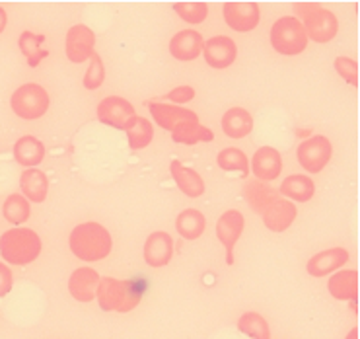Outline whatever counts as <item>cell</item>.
I'll use <instances>...</instances> for the list:
<instances>
[{
	"label": "cell",
	"instance_id": "38",
	"mask_svg": "<svg viewBox=\"0 0 360 339\" xmlns=\"http://www.w3.org/2000/svg\"><path fill=\"white\" fill-rule=\"evenodd\" d=\"M12 283H14V275L10 271V267L0 262V298H4L12 290Z\"/></svg>",
	"mask_w": 360,
	"mask_h": 339
},
{
	"label": "cell",
	"instance_id": "32",
	"mask_svg": "<svg viewBox=\"0 0 360 339\" xmlns=\"http://www.w3.org/2000/svg\"><path fill=\"white\" fill-rule=\"evenodd\" d=\"M217 162L222 170H226V172H240L243 178L250 174V160H248V156L240 148H234V146L220 151L217 156Z\"/></svg>",
	"mask_w": 360,
	"mask_h": 339
},
{
	"label": "cell",
	"instance_id": "31",
	"mask_svg": "<svg viewBox=\"0 0 360 339\" xmlns=\"http://www.w3.org/2000/svg\"><path fill=\"white\" fill-rule=\"evenodd\" d=\"M238 330L252 339H271V328L267 320L257 312H245L238 320Z\"/></svg>",
	"mask_w": 360,
	"mask_h": 339
},
{
	"label": "cell",
	"instance_id": "40",
	"mask_svg": "<svg viewBox=\"0 0 360 339\" xmlns=\"http://www.w3.org/2000/svg\"><path fill=\"white\" fill-rule=\"evenodd\" d=\"M347 339H359V328H352V330L349 331Z\"/></svg>",
	"mask_w": 360,
	"mask_h": 339
},
{
	"label": "cell",
	"instance_id": "19",
	"mask_svg": "<svg viewBox=\"0 0 360 339\" xmlns=\"http://www.w3.org/2000/svg\"><path fill=\"white\" fill-rule=\"evenodd\" d=\"M296 205L288 199H276L273 203L269 205L267 211L263 212V222L269 230L273 232H285L294 221H296Z\"/></svg>",
	"mask_w": 360,
	"mask_h": 339
},
{
	"label": "cell",
	"instance_id": "28",
	"mask_svg": "<svg viewBox=\"0 0 360 339\" xmlns=\"http://www.w3.org/2000/svg\"><path fill=\"white\" fill-rule=\"evenodd\" d=\"M172 139L174 143L181 144H197V143H212L214 141V133L207 129L205 125H201L199 121H187L184 125L172 133Z\"/></svg>",
	"mask_w": 360,
	"mask_h": 339
},
{
	"label": "cell",
	"instance_id": "15",
	"mask_svg": "<svg viewBox=\"0 0 360 339\" xmlns=\"http://www.w3.org/2000/svg\"><path fill=\"white\" fill-rule=\"evenodd\" d=\"M252 172L261 181H273L283 172V158L281 153L273 146H261L255 151L252 160Z\"/></svg>",
	"mask_w": 360,
	"mask_h": 339
},
{
	"label": "cell",
	"instance_id": "13",
	"mask_svg": "<svg viewBox=\"0 0 360 339\" xmlns=\"http://www.w3.org/2000/svg\"><path fill=\"white\" fill-rule=\"evenodd\" d=\"M148 108H150L152 119L158 123L160 127L166 129L169 133H174L179 125H184L187 121H199L195 111L181 108V105H168V103L150 102Z\"/></svg>",
	"mask_w": 360,
	"mask_h": 339
},
{
	"label": "cell",
	"instance_id": "25",
	"mask_svg": "<svg viewBox=\"0 0 360 339\" xmlns=\"http://www.w3.org/2000/svg\"><path fill=\"white\" fill-rule=\"evenodd\" d=\"M243 197H245V201H248V205L252 207L253 211L263 215V212L267 211L269 205L278 199V191L273 189L269 184H263V181L255 179V181H248L243 186Z\"/></svg>",
	"mask_w": 360,
	"mask_h": 339
},
{
	"label": "cell",
	"instance_id": "21",
	"mask_svg": "<svg viewBox=\"0 0 360 339\" xmlns=\"http://www.w3.org/2000/svg\"><path fill=\"white\" fill-rule=\"evenodd\" d=\"M327 288L331 297L337 300H356L359 298V271L356 269H343L335 271L329 277Z\"/></svg>",
	"mask_w": 360,
	"mask_h": 339
},
{
	"label": "cell",
	"instance_id": "36",
	"mask_svg": "<svg viewBox=\"0 0 360 339\" xmlns=\"http://www.w3.org/2000/svg\"><path fill=\"white\" fill-rule=\"evenodd\" d=\"M335 70L352 86L359 88V63L351 57H337Z\"/></svg>",
	"mask_w": 360,
	"mask_h": 339
},
{
	"label": "cell",
	"instance_id": "6",
	"mask_svg": "<svg viewBox=\"0 0 360 339\" xmlns=\"http://www.w3.org/2000/svg\"><path fill=\"white\" fill-rule=\"evenodd\" d=\"M10 105L18 117L34 121L49 110V94L39 84H24L12 94Z\"/></svg>",
	"mask_w": 360,
	"mask_h": 339
},
{
	"label": "cell",
	"instance_id": "11",
	"mask_svg": "<svg viewBox=\"0 0 360 339\" xmlns=\"http://www.w3.org/2000/svg\"><path fill=\"white\" fill-rule=\"evenodd\" d=\"M96 35L84 24H76L68 30L67 34V57L70 63L80 65L94 55Z\"/></svg>",
	"mask_w": 360,
	"mask_h": 339
},
{
	"label": "cell",
	"instance_id": "37",
	"mask_svg": "<svg viewBox=\"0 0 360 339\" xmlns=\"http://www.w3.org/2000/svg\"><path fill=\"white\" fill-rule=\"evenodd\" d=\"M193 98H195V90H193L191 86H177V88H174V90L166 96V100L176 103H189Z\"/></svg>",
	"mask_w": 360,
	"mask_h": 339
},
{
	"label": "cell",
	"instance_id": "22",
	"mask_svg": "<svg viewBox=\"0 0 360 339\" xmlns=\"http://www.w3.org/2000/svg\"><path fill=\"white\" fill-rule=\"evenodd\" d=\"M14 158L24 168H35L45 158V144L32 135L22 136L14 144Z\"/></svg>",
	"mask_w": 360,
	"mask_h": 339
},
{
	"label": "cell",
	"instance_id": "30",
	"mask_svg": "<svg viewBox=\"0 0 360 339\" xmlns=\"http://www.w3.org/2000/svg\"><path fill=\"white\" fill-rule=\"evenodd\" d=\"M43 41H45V35H37L34 32H24L20 35L18 45H20V51L24 53V57L27 59L30 67H39V63L49 55L43 49Z\"/></svg>",
	"mask_w": 360,
	"mask_h": 339
},
{
	"label": "cell",
	"instance_id": "27",
	"mask_svg": "<svg viewBox=\"0 0 360 339\" xmlns=\"http://www.w3.org/2000/svg\"><path fill=\"white\" fill-rule=\"evenodd\" d=\"M207 226V221L202 217L201 211L197 209H185L184 212H179L176 219V230L179 232V236L185 240H197L202 236Z\"/></svg>",
	"mask_w": 360,
	"mask_h": 339
},
{
	"label": "cell",
	"instance_id": "10",
	"mask_svg": "<svg viewBox=\"0 0 360 339\" xmlns=\"http://www.w3.org/2000/svg\"><path fill=\"white\" fill-rule=\"evenodd\" d=\"M245 226V219L240 211L230 209L226 211L217 222V236L222 242V246L226 248V263L232 265L234 263V246L236 242L240 240Z\"/></svg>",
	"mask_w": 360,
	"mask_h": 339
},
{
	"label": "cell",
	"instance_id": "2",
	"mask_svg": "<svg viewBox=\"0 0 360 339\" xmlns=\"http://www.w3.org/2000/svg\"><path fill=\"white\" fill-rule=\"evenodd\" d=\"M96 298L100 302L101 310L125 314L139 306L141 298H143V288L134 281L103 277L100 279V285L96 290Z\"/></svg>",
	"mask_w": 360,
	"mask_h": 339
},
{
	"label": "cell",
	"instance_id": "9",
	"mask_svg": "<svg viewBox=\"0 0 360 339\" xmlns=\"http://www.w3.org/2000/svg\"><path fill=\"white\" fill-rule=\"evenodd\" d=\"M228 27L245 34L259 26L261 10L255 2H226L222 8Z\"/></svg>",
	"mask_w": 360,
	"mask_h": 339
},
{
	"label": "cell",
	"instance_id": "33",
	"mask_svg": "<svg viewBox=\"0 0 360 339\" xmlns=\"http://www.w3.org/2000/svg\"><path fill=\"white\" fill-rule=\"evenodd\" d=\"M2 212H4V219L8 222H12V224H22V222H25L30 219L32 209H30V201H27L24 196L12 193V196L4 201Z\"/></svg>",
	"mask_w": 360,
	"mask_h": 339
},
{
	"label": "cell",
	"instance_id": "24",
	"mask_svg": "<svg viewBox=\"0 0 360 339\" xmlns=\"http://www.w3.org/2000/svg\"><path fill=\"white\" fill-rule=\"evenodd\" d=\"M222 131L230 139H243L253 131L252 113L243 108H230L222 115Z\"/></svg>",
	"mask_w": 360,
	"mask_h": 339
},
{
	"label": "cell",
	"instance_id": "26",
	"mask_svg": "<svg viewBox=\"0 0 360 339\" xmlns=\"http://www.w3.org/2000/svg\"><path fill=\"white\" fill-rule=\"evenodd\" d=\"M278 193H283L288 199H294V201H310L314 193H316V186L308 176L304 174H294V176H288V178L281 184L278 187Z\"/></svg>",
	"mask_w": 360,
	"mask_h": 339
},
{
	"label": "cell",
	"instance_id": "23",
	"mask_svg": "<svg viewBox=\"0 0 360 339\" xmlns=\"http://www.w3.org/2000/svg\"><path fill=\"white\" fill-rule=\"evenodd\" d=\"M20 187H22V193L27 201L43 203L47 199V191H49V179L39 168H27L24 170V174L20 178Z\"/></svg>",
	"mask_w": 360,
	"mask_h": 339
},
{
	"label": "cell",
	"instance_id": "16",
	"mask_svg": "<svg viewBox=\"0 0 360 339\" xmlns=\"http://www.w3.org/2000/svg\"><path fill=\"white\" fill-rule=\"evenodd\" d=\"M100 279L101 277L98 275V271L92 267H78L68 279V290L78 302H92L96 298Z\"/></svg>",
	"mask_w": 360,
	"mask_h": 339
},
{
	"label": "cell",
	"instance_id": "29",
	"mask_svg": "<svg viewBox=\"0 0 360 339\" xmlns=\"http://www.w3.org/2000/svg\"><path fill=\"white\" fill-rule=\"evenodd\" d=\"M125 131L129 146L133 151H143V148H146L152 143V139H154V127H152V123L146 117H141V115H136L129 123V127Z\"/></svg>",
	"mask_w": 360,
	"mask_h": 339
},
{
	"label": "cell",
	"instance_id": "12",
	"mask_svg": "<svg viewBox=\"0 0 360 339\" xmlns=\"http://www.w3.org/2000/svg\"><path fill=\"white\" fill-rule=\"evenodd\" d=\"M202 55H205V60L209 67L220 70V68H228L234 65L236 57H238V47L226 35H217V37H210L209 41H205Z\"/></svg>",
	"mask_w": 360,
	"mask_h": 339
},
{
	"label": "cell",
	"instance_id": "18",
	"mask_svg": "<svg viewBox=\"0 0 360 339\" xmlns=\"http://www.w3.org/2000/svg\"><path fill=\"white\" fill-rule=\"evenodd\" d=\"M205 39L195 30H184L172 37L169 41V53L177 60H195L202 53Z\"/></svg>",
	"mask_w": 360,
	"mask_h": 339
},
{
	"label": "cell",
	"instance_id": "17",
	"mask_svg": "<svg viewBox=\"0 0 360 339\" xmlns=\"http://www.w3.org/2000/svg\"><path fill=\"white\" fill-rule=\"evenodd\" d=\"M347 262H349V252L345 248H329L314 255L306 265V269L311 277H326L341 269Z\"/></svg>",
	"mask_w": 360,
	"mask_h": 339
},
{
	"label": "cell",
	"instance_id": "34",
	"mask_svg": "<svg viewBox=\"0 0 360 339\" xmlns=\"http://www.w3.org/2000/svg\"><path fill=\"white\" fill-rule=\"evenodd\" d=\"M174 10L187 24H201L209 16V6L205 2H176Z\"/></svg>",
	"mask_w": 360,
	"mask_h": 339
},
{
	"label": "cell",
	"instance_id": "20",
	"mask_svg": "<svg viewBox=\"0 0 360 339\" xmlns=\"http://www.w3.org/2000/svg\"><path fill=\"white\" fill-rule=\"evenodd\" d=\"M169 170H172V178L184 196L195 199V197H201L205 193V179L195 170L187 168L179 160H172Z\"/></svg>",
	"mask_w": 360,
	"mask_h": 339
},
{
	"label": "cell",
	"instance_id": "8",
	"mask_svg": "<svg viewBox=\"0 0 360 339\" xmlns=\"http://www.w3.org/2000/svg\"><path fill=\"white\" fill-rule=\"evenodd\" d=\"M134 117H136V113H134L133 103L127 102L125 98H119V96H108L98 105V119L103 125H109L113 129L125 131Z\"/></svg>",
	"mask_w": 360,
	"mask_h": 339
},
{
	"label": "cell",
	"instance_id": "5",
	"mask_svg": "<svg viewBox=\"0 0 360 339\" xmlns=\"http://www.w3.org/2000/svg\"><path fill=\"white\" fill-rule=\"evenodd\" d=\"M271 45L281 55H300L308 47V37L294 16H283L271 27Z\"/></svg>",
	"mask_w": 360,
	"mask_h": 339
},
{
	"label": "cell",
	"instance_id": "3",
	"mask_svg": "<svg viewBox=\"0 0 360 339\" xmlns=\"http://www.w3.org/2000/svg\"><path fill=\"white\" fill-rule=\"evenodd\" d=\"M296 20L300 22L306 37L316 43H329L339 32V22L331 10L316 2H296L292 6Z\"/></svg>",
	"mask_w": 360,
	"mask_h": 339
},
{
	"label": "cell",
	"instance_id": "35",
	"mask_svg": "<svg viewBox=\"0 0 360 339\" xmlns=\"http://www.w3.org/2000/svg\"><path fill=\"white\" fill-rule=\"evenodd\" d=\"M103 82H105V67H103V60H101L100 55L94 53L90 57L88 72L84 75L86 90H98Z\"/></svg>",
	"mask_w": 360,
	"mask_h": 339
},
{
	"label": "cell",
	"instance_id": "1",
	"mask_svg": "<svg viewBox=\"0 0 360 339\" xmlns=\"http://www.w3.org/2000/svg\"><path fill=\"white\" fill-rule=\"evenodd\" d=\"M70 252L82 262H101L111 254L113 240L105 226L100 222H84L78 224L68 238Z\"/></svg>",
	"mask_w": 360,
	"mask_h": 339
},
{
	"label": "cell",
	"instance_id": "14",
	"mask_svg": "<svg viewBox=\"0 0 360 339\" xmlns=\"http://www.w3.org/2000/svg\"><path fill=\"white\" fill-rule=\"evenodd\" d=\"M174 255V240L168 232H152L144 242V262L150 267H164L172 262Z\"/></svg>",
	"mask_w": 360,
	"mask_h": 339
},
{
	"label": "cell",
	"instance_id": "7",
	"mask_svg": "<svg viewBox=\"0 0 360 339\" xmlns=\"http://www.w3.org/2000/svg\"><path fill=\"white\" fill-rule=\"evenodd\" d=\"M331 154H333V146L331 141L323 135H316L306 139L304 143H300L296 156L300 166L310 174H319L321 170L326 168L327 162L331 160Z\"/></svg>",
	"mask_w": 360,
	"mask_h": 339
},
{
	"label": "cell",
	"instance_id": "4",
	"mask_svg": "<svg viewBox=\"0 0 360 339\" xmlns=\"http://www.w3.org/2000/svg\"><path fill=\"white\" fill-rule=\"evenodd\" d=\"M0 254L12 265H30L41 254V238L32 229H12L0 236Z\"/></svg>",
	"mask_w": 360,
	"mask_h": 339
},
{
	"label": "cell",
	"instance_id": "39",
	"mask_svg": "<svg viewBox=\"0 0 360 339\" xmlns=\"http://www.w3.org/2000/svg\"><path fill=\"white\" fill-rule=\"evenodd\" d=\"M6 22H8V16H6L4 8H0V34L4 32V27H6Z\"/></svg>",
	"mask_w": 360,
	"mask_h": 339
}]
</instances>
